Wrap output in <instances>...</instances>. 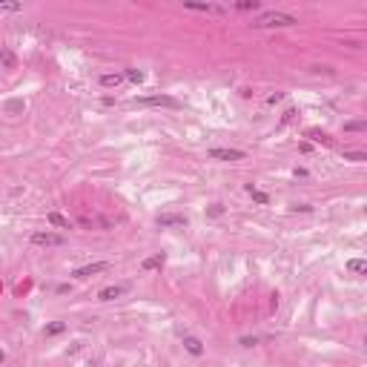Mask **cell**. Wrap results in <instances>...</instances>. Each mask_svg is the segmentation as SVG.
<instances>
[{"label": "cell", "mask_w": 367, "mask_h": 367, "mask_svg": "<svg viewBox=\"0 0 367 367\" xmlns=\"http://www.w3.org/2000/svg\"><path fill=\"white\" fill-rule=\"evenodd\" d=\"M299 18L287 15V12H261L259 18L253 21V29H284V26H296Z\"/></svg>", "instance_id": "obj_1"}, {"label": "cell", "mask_w": 367, "mask_h": 367, "mask_svg": "<svg viewBox=\"0 0 367 367\" xmlns=\"http://www.w3.org/2000/svg\"><path fill=\"white\" fill-rule=\"evenodd\" d=\"M138 107H170V109H181V101L178 98H170V95H150V98H135Z\"/></svg>", "instance_id": "obj_2"}, {"label": "cell", "mask_w": 367, "mask_h": 367, "mask_svg": "<svg viewBox=\"0 0 367 367\" xmlns=\"http://www.w3.org/2000/svg\"><path fill=\"white\" fill-rule=\"evenodd\" d=\"M32 244H35V247H64L66 238L61 236V233H49V230H46V233H35V236H32Z\"/></svg>", "instance_id": "obj_3"}, {"label": "cell", "mask_w": 367, "mask_h": 367, "mask_svg": "<svg viewBox=\"0 0 367 367\" xmlns=\"http://www.w3.org/2000/svg\"><path fill=\"white\" fill-rule=\"evenodd\" d=\"M184 9H190V12H204V15H224V12H227V6H218V3H193V0H187Z\"/></svg>", "instance_id": "obj_4"}, {"label": "cell", "mask_w": 367, "mask_h": 367, "mask_svg": "<svg viewBox=\"0 0 367 367\" xmlns=\"http://www.w3.org/2000/svg\"><path fill=\"white\" fill-rule=\"evenodd\" d=\"M210 158H213V161H244V152H241V150H221V147H216V150H210Z\"/></svg>", "instance_id": "obj_5"}, {"label": "cell", "mask_w": 367, "mask_h": 367, "mask_svg": "<svg viewBox=\"0 0 367 367\" xmlns=\"http://www.w3.org/2000/svg\"><path fill=\"white\" fill-rule=\"evenodd\" d=\"M127 290H130L127 284H112V287H104V290L98 293V299H101V302H115V299H121Z\"/></svg>", "instance_id": "obj_6"}, {"label": "cell", "mask_w": 367, "mask_h": 367, "mask_svg": "<svg viewBox=\"0 0 367 367\" xmlns=\"http://www.w3.org/2000/svg\"><path fill=\"white\" fill-rule=\"evenodd\" d=\"M107 267H109L107 261H95V264H86V267H78L72 276H75V279H89V276H95V273H104Z\"/></svg>", "instance_id": "obj_7"}, {"label": "cell", "mask_w": 367, "mask_h": 367, "mask_svg": "<svg viewBox=\"0 0 367 367\" xmlns=\"http://www.w3.org/2000/svg\"><path fill=\"white\" fill-rule=\"evenodd\" d=\"M158 227H187V216H181V213H164V216H158Z\"/></svg>", "instance_id": "obj_8"}, {"label": "cell", "mask_w": 367, "mask_h": 367, "mask_svg": "<svg viewBox=\"0 0 367 367\" xmlns=\"http://www.w3.org/2000/svg\"><path fill=\"white\" fill-rule=\"evenodd\" d=\"M164 261H167L164 253H155V256H150V259L141 261V270H158V267H164Z\"/></svg>", "instance_id": "obj_9"}, {"label": "cell", "mask_w": 367, "mask_h": 367, "mask_svg": "<svg viewBox=\"0 0 367 367\" xmlns=\"http://www.w3.org/2000/svg\"><path fill=\"white\" fill-rule=\"evenodd\" d=\"M0 64L6 66V69H18V58H15V52H12L9 46L0 49Z\"/></svg>", "instance_id": "obj_10"}, {"label": "cell", "mask_w": 367, "mask_h": 367, "mask_svg": "<svg viewBox=\"0 0 367 367\" xmlns=\"http://www.w3.org/2000/svg\"><path fill=\"white\" fill-rule=\"evenodd\" d=\"M184 347H187L193 356H201V353H204V345H201L195 336H187V339H184Z\"/></svg>", "instance_id": "obj_11"}, {"label": "cell", "mask_w": 367, "mask_h": 367, "mask_svg": "<svg viewBox=\"0 0 367 367\" xmlns=\"http://www.w3.org/2000/svg\"><path fill=\"white\" fill-rule=\"evenodd\" d=\"M347 270H350V273H356V276H365V273H367V261L350 259V261H347Z\"/></svg>", "instance_id": "obj_12"}, {"label": "cell", "mask_w": 367, "mask_h": 367, "mask_svg": "<svg viewBox=\"0 0 367 367\" xmlns=\"http://www.w3.org/2000/svg\"><path fill=\"white\" fill-rule=\"evenodd\" d=\"M49 224H52V227H61V230H69V227H72L69 218L61 216V213H49Z\"/></svg>", "instance_id": "obj_13"}, {"label": "cell", "mask_w": 367, "mask_h": 367, "mask_svg": "<svg viewBox=\"0 0 367 367\" xmlns=\"http://www.w3.org/2000/svg\"><path fill=\"white\" fill-rule=\"evenodd\" d=\"M307 138L319 141V144H324V147H330V144H333V138H330L327 132H319V130H307Z\"/></svg>", "instance_id": "obj_14"}, {"label": "cell", "mask_w": 367, "mask_h": 367, "mask_svg": "<svg viewBox=\"0 0 367 367\" xmlns=\"http://www.w3.org/2000/svg\"><path fill=\"white\" fill-rule=\"evenodd\" d=\"M121 81H124L121 72H115V75H101V86H121Z\"/></svg>", "instance_id": "obj_15"}, {"label": "cell", "mask_w": 367, "mask_h": 367, "mask_svg": "<svg viewBox=\"0 0 367 367\" xmlns=\"http://www.w3.org/2000/svg\"><path fill=\"white\" fill-rule=\"evenodd\" d=\"M236 9L238 12H256V9H261V3L259 0H238Z\"/></svg>", "instance_id": "obj_16"}, {"label": "cell", "mask_w": 367, "mask_h": 367, "mask_svg": "<svg viewBox=\"0 0 367 367\" xmlns=\"http://www.w3.org/2000/svg\"><path fill=\"white\" fill-rule=\"evenodd\" d=\"M247 193L253 195V201H259V204H270V195H267V193H261V190H256L253 184H247Z\"/></svg>", "instance_id": "obj_17"}, {"label": "cell", "mask_w": 367, "mask_h": 367, "mask_svg": "<svg viewBox=\"0 0 367 367\" xmlns=\"http://www.w3.org/2000/svg\"><path fill=\"white\" fill-rule=\"evenodd\" d=\"M64 330H66V324H64V322H52V324H46L43 333H46V336H61Z\"/></svg>", "instance_id": "obj_18"}, {"label": "cell", "mask_w": 367, "mask_h": 367, "mask_svg": "<svg viewBox=\"0 0 367 367\" xmlns=\"http://www.w3.org/2000/svg\"><path fill=\"white\" fill-rule=\"evenodd\" d=\"M124 78H130L132 84H144V72H141V69H127Z\"/></svg>", "instance_id": "obj_19"}, {"label": "cell", "mask_w": 367, "mask_h": 367, "mask_svg": "<svg viewBox=\"0 0 367 367\" xmlns=\"http://www.w3.org/2000/svg\"><path fill=\"white\" fill-rule=\"evenodd\" d=\"M345 161H356V164H362V161H367L365 152H345Z\"/></svg>", "instance_id": "obj_20"}, {"label": "cell", "mask_w": 367, "mask_h": 367, "mask_svg": "<svg viewBox=\"0 0 367 367\" xmlns=\"http://www.w3.org/2000/svg\"><path fill=\"white\" fill-rule=\"evenodd\" d=\"M23 6L21 3H0V15H3V12H21Z\"/></svg>", "instance_id": "obj_21"}, {"label": "cell", "mask_w": 367, "mask_h": 367, "mask_svg": "<svg viewBox=\"0 0 367 367\" xmlns=\"http://www.w3.org/2000/svg\"><path fill=\"white\" fill-rule=\"evenodd\" d=\"M23 109V101H9V104H6V112H9V115H15V112H21Z\"/></svg>", "instance_id": "obj_22"}, {"label": "cell", "mask_w": 367, "mask_h": 367, "mask_svg": "<svg viewBox=\"0 0 367 367\" xmlns=\"http://www.w3.org/2000/svg\"><path fill=\"white\" fill-rule=\"evenodd\" d=\"M365 127H367L365 121H353V124H347L345 130H347V132H362V130H365Z\"/></svg>", "instance_id": "obj_23"}, {"label": "cell", "mask_w": 367, "mask_h": 367, "mask_svg": "<svg viewBox=\"0 0 367 367\" xmlns=\"http://www.w3.org/2000/svg\"><path fill=\"white\" fill-rule=\"evenodd\" d=\"M207 213H210V216H213V218H218V216H221V213H224V207H221V204H213V207H210Z\"/></svg>", "instance_id": "obj_24"}, {"label": "cell", "mask_w": 367, "mask_h": 367, "mask_svg": "<svg viewBox=\"0 0 367 367\" xmlns=\"http://www.w3.org/2000/svg\"><path fill=\"white\" fill-rule=\"evenodd\" d=\"M281 98H284V95H281V92H276V95H270V98H267V104H279Z\"/></svg>", "instance_id": "obj_25"}, {"label": "cell", "mask_w": 367, "mask_h": 367, "mask_svg": "<svg viewBox=\"0 0 367 367\" xmlns=\"http://www.w3.org/2000/svg\"><path fill=\"white\" fill-rule=\"evenodd\" d=\"M3 362H6V353H3V350H0V365H3Z\"/></svg>", "instance_id": "obj_26"}]
</instances>
